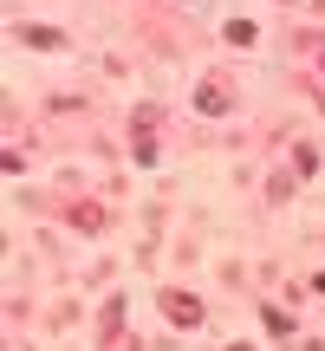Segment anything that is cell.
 Here are the masks:
<instances>
[{
	"label": "cell",
	"instance_id": "1",
	"mask_svg": "<svg viewBox=\"0 0 325 351\" xmlns=\"http://www.w3.org/2000/svg\"><path fill=\"white\" fill-rule=\"evenodd\" d=\"M162 313L176 326H202V300H189V293H162Z\"/></svg>",
	"mask_w": 325,
	"mask_h": 351
},
{
	"label": "cell",
	"instance_id": "2",
	"mask_svg": "<svg viewBox=\"0 0 325 351\" xmlns=\"http://www.w3.org/2000/svg\"><path fill=\"white\" fill-rule=\"evenodd\" d=\"M195 104H202L208 117H221V111H228V91H221V85H202V91H195Z\"/></svg>",
	"mask_w": 325,
	"mask_h": 351
},
{
	"label": "cell",
	"instance_id": "3",
	"mask_svg": "<svg viewBox=\"0 0 325 351\" xmlns=\"http://www.w3.org/2000/svg\"><path fill=\"white\" fill-rule=\"evenodd\" d=\"M26 46H65V33H52V26H20Z\"/></svg>",
	"mask_w": 325,
	"mask_h": 351
}]
</instances>
